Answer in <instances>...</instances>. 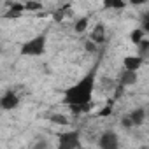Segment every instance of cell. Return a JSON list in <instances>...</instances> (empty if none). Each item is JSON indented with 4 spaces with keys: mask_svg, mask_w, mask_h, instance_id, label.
Listing matches in <instances>:
<instances>
[{
    "mask_svg": "<svg viewBox=\"0 0 149 149\" xmlns=\"http://www.w3.org/2000/svg\"><path fill=\"white\" fill-rule=\"evenodd\" d=\"M18 97L14 95V93H6L2 98H0V107H2V109H6V111H11V109H14L16 105H18Z\"/></svg>",
    "mask_w": 149,
    "mask_h": 149,
    "instance_id": "obj_5",
    "label": "cell"
},
{
    "mask_svg": "<svg viewBox=\"0 0 149 149\" xmlns=\"http://www.w3.org/2000/svg\"><path fill=\"white\" fill-rule=\"evenodd\" d=\"M23 11H25V6H23V4H11V9H9V13H7V16L16 18V16H19Z\"/></svg>",
    "mask_w": 149,
    "mask_h": 149,
    "instance_id": "obj_8",
    "label": "cell"
},
{
    "mask_svg": "<svg viewBox=\"0 0 149 149\" xmlns=\"http://www.w3.org/2000/svg\"><path fill=\"white\" fill-rule=\"evenodd\" d=\"M93 84H95V74L90 72L77 84H74L68 90H65L63 102L67 105H81V107L90 105L91 93H93Z\"/></svg>",
    "mask_w": 149,
    "mask_h": 149,
    "instance_id": "obj_1",
    "label": "cell"
},
{
    "mask_svg": "<svg viewBox=\"0 0 149 149\" xmlns=\"http://www.w3.org/2000/svg\"><path fill=\"white\" fill-rule=\"evenodd\" d=\"M121 84H133L135 81H137V74L135 72H128V70H125L123 74H121Z\"/></svg>",
    "mask_w": 149,
    "mask_h": 149,
    "instance_id": "obj_7",
    "label": "cell"
},
{
    "mask_svg": "<svg viewBox=\"0 0 149 149\" xmlns=\"http://www.w3.org/2000/svg\"><path fill=\"white\" fill-rule=\"evenodd\" d=\"M142 35H144V30L137 28V30H133V32H132L130 39H132V42H133V44H139V42L142 40Z\"/></svg>",
    "mask_w": 149,
    "mask_h": 149,
    "instance_id": "obj_12",
    "label": "cell"
},
{
    "mask_svg": "<svg viewBox=\"0 0 149 149\" xmlns=\"http://www.w3.org/2000/svg\"><path fill=\"white\" fill-rule=\"evenodd\" d=\"M104 26L102 25H97L95 26V30H93V33H91V39L95 40V42H104Z\"/></svg>",
    "mask_w": 149,
    "mask_h": 149,
    "instance_id": "obj_9",
    "label": "cell"
},
{
    "mask_svg": "<svg viewBox=\"0 0 149 149\" xmlns=\"http://www.w3.org/2000/svg\"><path fill=\"white\" fill-rule=\"evenodd\" d=\"M25 9H30V11H40V9H42V4H39V2H28V4H25Z\"/></svg>",
    "mask_w": 149,
    "mask_h": 149,
    "instance_id": "obj_13",
    "label": "cell"
},
{
    "mask_svg": "<svg viewBox=\"0 0 149 149\" xmlns=\"http://www.w3.org/2000/svg\"><path fill=\"white\" fill-rule=\"evenodd\" d=\"M111 114V107H104L100 112H98V116H109Z\"/></svg>",
    "mask_w": 149,
    "mask_h": 149,
    "instance_id": "obj_16",
    "label": "cell"
},
{
    "mask_svg": "<svg viewBox=\"0 0 149 149\" xmlns=\"http://www.w3.org/2000/svg\"><path fill=\"white\" fill-rule=\"evenodd\" d=\"M100 147L102 149H119V142H118V137L116 133L112 132H105L100 139Z\"/></svg>",
    "mask_w": 149,
    "mask_h": 149,
    "instance_id": "obj_4",
    "label": "cell"
},
{
    "mask_svg": "<svg viewBox=\"0 0 149 149\" xmlns=\"http://www.w3.org/2000/svg\"><path fill=\"white\" fill-rule=\"evenodd\" d=\"M51 121H54V123H60V125H67V123H68V119H67L65 116H60V114H54V116H51Z\"/></svg>",
    "mask_w": 149,
    "mask_h": 149,
    "instance_id": "obj_14",
    "label": "cell"
},
{
    "mask_svg": "<svg viewBox=\"0 0 149 149\" xmlns=\"http://www.w3.org/2000/svg\"><path fill=\"white\" fill-rule=\"evenodd\" d=\"M79 146V133L77 132H67L60 135L58 149H77Z\"/></svg>",
    "mask_w": 149,
    "mask_h": 149,
    "instance_id": "obj_3",
    "label": "cell"
},
{
    "mask_svg": "<svg viewBox=\"0 0 149 149\" xmlns=\"http://www.w3.org/2000/svg\"><path fill=\"white\" fill-rule=\"evenodd\" d=\"M130 121H132V123H135V125H140V123L144 121V111H142V109L135 111V112L130 116Z\"/></svg>",
    "mask_w": 149,
    "mask_h": 149,
    "instance_id": "obj_10",
    "label": "cell"
},
{
    "mask_svg": "<svg viewBox=\"0 0 149 149\" xmlns=\"http://www.w3.org/2000/svg\"><path fill=\"white\" fill-rule=\"evenodd\" d=\"M44 47H46V37L39 35V37H33L32 40L23 44L21 54H25V56H39V54L44 53Z\"/></svg>",
    "mask_w": 149,
    "mask_h": 149,
    "instance_id": "obj_2",
    "label": "cell"
},
{
    "mask_svg": "<svg viewBox=\"0 0 149 149\" xmlns=\"http://www.w3.org/2000/svg\"><path fill=\"white\" fill-rule=\"evenodd\" d=\"M123 65H125V68L128 72H135L142 65V56H126L123 60Z\"/></svg>",
    "mask_w": 149,
    "mask_h": 149,
    "instance_id": "obj_6",
    "label": "cell"
},
{
    "mask_svg": "<svg viewBox=\"0 0 149 149\" xmlns=\"http://www.w3.org/2000/svg\"><path fill=\"white\" fill-rule=\"evenodd\" d=\"M86 28H88V18H81V19L76 23V32H77V33H83Z\"/></svg>",
    "mask_w": 149,
    "mask_h": 149,
    "instance_id": "obj_11",
    "label": "cell"
},
{
    "mask_svg": "<svg viewBox=\"0 0 149 149\" xmlns=\"http://www.w3.org/2000/svg\"><path fill=\"white\" fill-rule=\"evenodd\" d=\"M104 6L105 7H114V9H123L125 7V2H105Z\"/></svg>",
    "mask_w": 149,
    "mask_h": 149,
    "instance_id": "obj_15",
    "label": "cell"
}]
</instances>
